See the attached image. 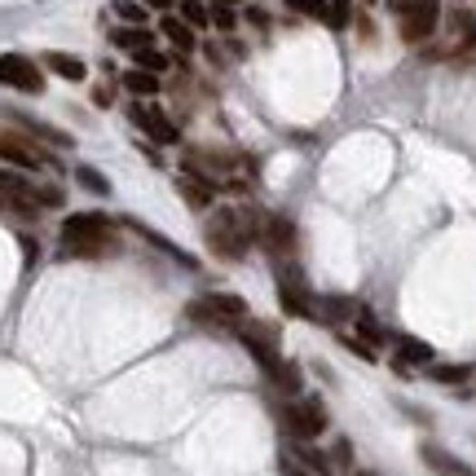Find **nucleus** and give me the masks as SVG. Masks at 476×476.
<instances>
[{
    "label": "nucleus",
    "mask_w": 476,
    "mask_h": 476,
    "mask_svg": "<svg viewBox=\"0 0 476 476\" xmlns=\"http://www.w3.org/2000/svg\"><path fill=\"white\" fill-rule=\"evenodd\" d=\"M261 221H265V216H256V212L221 207V212H212V221H207V247H212L221 261H243L247 247L261 238Z\"/></svg>",
    "instance_id": "obj_1"
},
{
    "label": "nucleus",
    "mask_w": 476,
    "mask_h": 476,
    "mask_svg": "<svg viewBox=\"0 0 476 476\" xmlns=\"http://www.w3.org/2000/svg\"><path fill=\"white\" fill-rule=\"evenodd\" d=\"M278 419L287 424V433H291L296 442H313V437H322V433H327V406H322L318 397H305V402H282V406H278Z\"/></svg>",
    "instance_id": "obj_2"
},
{
    "label": "nucleus",
    "mask_w": 476,
    "mask_h": 476,
    "mask_svg": "<svg viewBox=\"0 0 476 476\" xmlns=\"http://www.w3.org/2000/svg\"><path fill=\"white\" fill-rule=\"evenodd\" d=\"M261 243H265V252L278 256V261H296V247H300L296 221H291V216H282V212L265 216V221H261Z\"/></svg>",
    "instance_id": "obj_3"
},
{
    "label": "nucleus",
    "mask_w": 476,
    "mask_h": 476,
    "mask_svg": "<svg viewBox=\"0 0 476 476\" xmlns=\"http://www.w3.org/2000/svg\"><path fill=\"white\" fill-rule=\"evenodd\" d=\"M0 164L35 172V168H53V155H44V150H40L35 141H27L23 133H0Z\"/></svg>",
    "instance_id": "obj_4"
},
{
    "label": "nucleus",
    "mask_w": 476,
    "mask_h": 476,
    "mask_svg": "<svg viewBox=\"0 0 476 476\" xmlns=\"http://www.w3.org/2000/svg\"><path fill=\"white\" fill-rule=\"evenodd\" d=\"M437 27H442V0H414L402 14V40L406 44H424Z\"/></svg>",
    "instance_id": "obj_5"
},
{
    "label": "nucleus",
    "mask_w": 476,
    "mask_h": 476,
    "mask_svg": "<svg viewBox=\"0 0 476 476\" xmlns=\"http://www.w3.org/2000/svg\"><path fill=\"white\" fill-rule=\"evenodd\" d=\"M0 84L18 89V93H44V75L23 53H0Z\"/></svg>",
    "instance_id": "obj_6"
},
{
    "label": "nucleus",
    "mask_w": 476,
    "mask_h": 476,
    "mask_svg": "<svg viewBox=\"0 0 476 476\" xmlns=\"http://www.w3.org/2000/svg\"><path fill=\"white\" fill-rule=\"evenodd\" d=\"M129 119H133L141 133L150 137V141H159V146H176L181 141V129L172 124L168 115L159 110V106H150V102H133L129 106Z\"/></svg>",
    "instance_id": "obj_7"
},
{
    "label": "nucleus",
    "mask_w": 476,
    "mask_h": 476,
    "mask_svg": "<svg viewBox=\"0 0 476 476\" xmlns=\"http://www.w3.org/2000/svg\"><path fill=\"white\" fill-rule=\"evenodd\" d=\"M419 459H424V468H428L433 476H476L472 463H463V459H459V454H450L445 445L424 442V445H419Z\"/></svg>",
    "instance_id": "obj_8"
},
{
    "label": "nucleus",
    "mask_w": 476,
    "mask_h": 476,
    "mask_svg": "<svg viewBox=\"0 0 476 476\" xmlns=\"http://www.w3.org/2000/svg\"><path fill=\"white\" fill-rule=\"evenodd\" d=\"M119 252V238L115 234H102V238H62V247H58V256H67V261H98V256H115Z\"/></svg>",
    "instance_id": "obj_9"
},
{
    "label": "nucleus",
    "mask_w": 476,
    "mask_h": 476,
    "mask_svg": "<svg viewBox=\"0 0 476 476\" xmlns=\"http://www.w3.org/2000/svg\"><path fill=\"white\" fill-rule=\"evenodd\" d=\"M115 234V221L106 212H71L62 221V238H102Z\"/></svg>",
    "instance_id": "obj_10"
},
{
    "label": "nucleus",
    "mask_w": 476,
    "mask_h": 476,
    "mask_svg": "<svg viewBox=\"0 0 476 476\" xmlns=\"http://www.w3.org/2000/svg\"><path fill=\"white\" fill-rule=\"evenodd\" d=\"M265 379H270L282 397H300V393H305V375H300L296 362H287V357L270 362V367H265Z\"/></svg>",
    "instance_id": "obj_11"
},
{
    "label": "nucleus",
    "mask_w": 476,
    "mask_h": 476,
    "mask_svg": "<svg viewBox=\"0 0 476 476\" xmlns=\"http://www.w3.org/2000/svg\"><path fill=\"white\" fill-rule=\"evenodd\" d=\"M204 305L212 309L216 318H225L234 331H238V322H247V318H252L247 300H243V296H234V291H212V296H204Z\"/></svg>",
    "instance_id": "obj_12"
},
{
    "label": "nucleus",
    "mask_w": 476,
    "mask_h": 476,
    "mask_svg": "<svg viewBox=\"0 0 476 476\" xmlns=\"http://www.w3.org/2000/svg\"><path fill=\"white\" fill-rule=\"evenodd\" d=\"M428 362H433V348H428V344L424 340H397V357H393V371L397 375H406L410 367H428Z\"/></svg>",
    "instance_id": "obj_13"
},
{
    "label": "nucleus",
    "mask_w": 476,
    "mask_h": 476,
    "mask_svg": "<svg viewBox=\"0 0 476 476\" xmlns=\"http://www.w3.org/2000/svg\"><path fill=\"white\" fill-rule=\"evenodd\" d=\"M159 32L172 40L176 53H195V44H199V40H195V27H186L176 14H164V18H159Z\"/></svg>",
    "instance_id": "obj_14"
},
{
    "label": "nucleus",
    "mask_w": 476,
    "mask_h": 476,
    "mask_svg": "<svg viewBox=\"0 0 476 476\" xmlns=\"http://www.w3.org/2000/svg\"><path fill=\"white\" fill-rule=\"evenodd\" d=\"M124 89L133 93L137 102H150L164 84H159V75L155 71H141V67H133V71H124Z\"/></svg>",
    "instance_id": "obj_15"
},
{
    "label": "nucleus",
    "mask_w": 476,
    "mask_h": 476,
    "mask_svg": "<svg viewBox=\"0 0 476 476\" xmlns=\"http://www.w3.org/2000/svg\"><path fill=\"white\" fill-rule=\"evenodd\" d=\"M44 67L53 71L58 80H71V84H80L89 67H84V58H75V53H44Z\"/></svg>",
    "instance_id": "obj_16"
},
{
    "label": "nucleus",
    "mask_w": 476,
    "mask_h": 476,
    "mask_svg": "<svg viewBox=\"0 0 476 476\" xmlns=\"http://www.w3.org/2000/svg\"><path fill=\"white\" fill-rule=\"evenodd\" d=\"M176 186H181V199H186V204L195 207V212H204V207H212V199H216V186H207V181H199V176H190V172H186V176H181Z\"/></svg>",
    "instance_id": "obj_17"
},
{
    "label": "nucleus",
    "mask_w": 476,
    "mask_h": 476,
    "mask_svg": "<svg viewBox=\"0 0 476 476\" xmlns=\"http://www.w3.org/2000/svg\"><path fill=\"white\" fill-rule=\"evenodd\" d=\"M287 450H291V454H296V459H300V463H305L309 472L313 476H331L336 472V463H331V454H322V450H313V445L309 442H291L287 445Z\"/></svg>",
    "instance_id": "obj_18"
},
{
    "label": "nucleus",
    "mask_w": 476,
    "mask_h": 476,
    "mask_svg": "<svg viewBox=\"0 0 476 476\" xmlns=\"http://www.w3.org/2000/svg\"><path fill=\"white\" fill-rule=\"evenodd\" d=\"M124 225H129V230H137V234L146 238V243H155V247H159V252H168L172 261H181V265H186V270H195V256H186V252H181V247H176V243H168V238H164V234H155V230H146V225H141V221H124Z\"/></svg>",
    "instance_id": "obj_19"
},
{
    "label": "nucleus",
    "mask_w": 476,
    "mask_h": 476,
    "mask_svg": "<svg viewBox=\"0 0 476 476\" xmlns=\"http://www.w3.org/2000/svg\"><path fill=\"white\" fill-rule=\"evenodd\" d=\"M5 115H9V119H18V124H23L27 133L40 137V141H49V146H62V150L71 146V137H67V133H58V129H49V124H40V119H27V115H18V110H5Z\"/></svg>",
    "instance_id": "obj_20"
},
{
    "label": "nucleus",
    "mask_w": 476,
    "mask_h": 476,
    "mask_svg": "<svg viewBox=\"0 0 476 476\" xmlns=\"http://www.w3.org/2000/svg\"><path fill=\"white\" fill-rule=\"evenodd\" d=\"M110 44H115V49L137 53V49H150V44H155V35L146 32V27H115V32H110Z\"/></svg>",
    "instance_id": "obj_21"
},
{
    "label": "nucleus",
    "mask_w": 476,
    "mask_h": 476,
    "mask_svg": "<svg viewBox=\"0 0 476 476\" xmlns=\"http://www.w3.org/2000/svg\"><path fill=\"white\" fill-rule=\"evenodd\" d=\"M176 9H181L176 18H181L186 27H207V23H212V9H207L204 0H176Z\"/></svg>",
    "instance_id": "obj_22"
},
{
    "label": "nucleus",
    "mask_w": 476,
    "mask_h": 476,
    "mask_svg": "<svg viewBox=\"0 0 476 476\" xmlns=\"http://www.w3.org/2000/svg\"><path fill=\"white\" fill-rule=\"evenodd\" d=\"M353 318H357V340H362V344H371V348H379V344H384V327L375 322V318L367 313V309H357Z\"/></svg>",
    "instance_id": "obj_23"
},
{
    "label": "nucleus",
    "mask_w": 476,
    "mask_h": 476,
    "mask_svg": "<svg viewBox=\"0 0 476 476\" xmlns=\"http://www.w3.org/2000/svg\"><path fill=\"white\" fill-rule=\"evenodd\" d=\"M75 181H80L89 195H102V199L110 195V181H106L98 168H89V164H80V168H75Z\"/></svg>",
    "instance_id": "obj_24"
},
{
    "label": "nucleus",
    "mask_w": 476,
    "mask_h": 476,
    "mask_svg": "<svg viewBox=\"0 0 476 476\" xmlns=\"http://www.w3.org/2000/svg\"><path fill=\"white\" fill-rule=\"evenodd\" d=\"M133 58H137V67H141V71H155V75H164V71H168V53H159L155 44H150V49H137Z\"/></svg>",
    "instance_id": "obj_25"
},
{
    "label": "nucleus",
    "mask_w": 476,
    "mask_h": 476,
    "mask_svg": "<svg viewBox=\"0 0 476 476\" xmlns=\"http://www.w3.org/2000/svg\"><path fill=\"white\" fill-rule=\"evenodd\" d=\"M115 14L124 18V27H141L146 23V5H137V0H115Z\"/></svg>",
    "instance_id": "obj_26"
},
{
    "label": "nucleus",
    "mask_w": 476,
    "mask_h": 476,
    "mask_svg": "<svg viewBox=\"0 0 476 476\" xmlns=\"http://www.w3.org/2000/svg\"><path fill=\"white\" fill-rule=\"evenodd\" d=\"M322 23H327V27H336V32H340V27H348V0H331Z\"/></svg>",
    "instance_id": "obj_27"
},
{
    "label": "nucleus",
    "mask_w": 476,
    "mask_h": 476,
    "mask_svg": "<svg viewBox=\"0 0 476 476\" xmlns=\"http://www.w3.org/2000/svg\"><path fill=\"white\" fill-rule=\"evenodd\" d=\"M472 375V367H433V379L437 384H463Z\"/></svg>",
    "instance_id": "obj_28"
},
{
    "label": "nucleus",
    "mask_w": 476,
    "mask_h": 476,
    "mask_svg": "<svg viewBox=\"0 0 476 476\" xmlns=\"http://www.w3.org/2000/svg\"><path fill=\"white\" fill-rule=\"evenodd\" d=\"M291 14H309V18H327V0H287Z\"/></svg>",
    "instance_id": "obj_29"
},
{
    "label": "nucleus",
    "mask_w": 476,
    "mask_h": 476,
    "mask_svg": "<svg viewBox=\"0 0 476 476\" xmlns=\"http://www.w3.org/2000/svg\"><path fill=\"white\" fill-rule=\"evenodd\" d=\"M278 472H282V476H313L305 463L291 454V450H282V454H278Z\"/></svg>",
    "instance_id": "obj_30"
},
{
    "label": "nucleus",
    "mask_w": 476,
    "mask_h": 476,
    "mask_svg": "<svg viewBox=\"0 0 476 476\" xmlns=\"http://www.w3.org/2000/svg\"><path fill=\"white\" fill-rule=\"evenodd\" d=\"M35 207H62V190L58 186H40L35 190Z\"/></svg>",
    "instance_id": "obj_31"
},
{
    "label": "nucleus",
    "mask_w": 476,
    "mask_h": 476,
    "mask_svg": "<svg viewBox=\"0 0 476 476\" xmlns=\"http://www.w3.org/2000/svg\"><path fill=\"white\" fill-rule=\"evenodd\" d=\"M331 463H340V468H348V463H353V442H336L331 445Z\"/></svg>",
    "instance_id": "obj_32"
},
{
    "label": "nucleus",
    "mask_w": 476,
    "mask_h": 476,
    "mask_svg": "<svg viewBox=\"0 0 476 476\" xmlns=\"http://www.w3.org/2000/svg\"><path fill=\"white\" fill-rule=\"evenodd\" d=\"M212 23H216L221 32H234V27H238V14H234V9H212Z\"/></svg>",
    "instance_id": "obj_33"
},
{
    "label": "nucleus",
    "mask_w": 476,
    "mask_h": 476,
    "mask_svg": "<svg viewBox=\"0 0 476 476\" xmlns=\"http://www.w3.org/2000/svg\"><path fill=\"white\" fill-rule=\"evenodd\" d=\"M247 23H252L256 32H270V14H265L261 5H252V9H247Z\"/></svg>",
    "instance_id": "obj_34"
},
{
    "label": "nucleus",
    "mask_w": 476,
    "mask_h": 476,
    "mask_svg": "<svg viewBox=\"0 0 476 476\" xmlns=\"http://www.w3.org/2000/svg\"><path fill=\"white\" fill-rule=\"evenodd\" d=\"M176 0H146V9H172Z\"/></svg>",
    "instance_id": "obj_35"
},
{
    "label": "nucleus",
    "mask_w": 476,
    "mask_h": 476,
    "mask_svg": "<svg viewBox=\"0 0 476 476\" xmlns=\"http://www.w3.org/2000/svg\"><path fill=\"white\" fill-rule=\"evenodd\" d=\"M388 5H393L397 14H406V9H410V5H414V0H388Z\"/></svg>",
    "instance_id": "obj_36"
},
{
    "label": "nucleus",
    "mask_w": 476,
    "mask_h": 476,
    "mask_svg": "<svg viewBox=\"0 0 476 476\" xmlns=\"http://www.w3.org/2000/svg\"><path fill=\"white\" fill-rule=\"evenodd\" d=\"M212 5H216V9H234V0H212Z\"/></svg>",
    "instance_id": "obj_37"
},
{
    "label": "nucleus",
    "mask_w": 476,
    "mask_h": 476,
    "mask_svg": "<svg viewBox=\"0 0 476 476\" xmlns=\"http://www.w3.org/2000/svg\"><path fill=\"white\" fill-rule=\"evenodd\" d=\"M357 476H371V472H357Z\"/></svg>",
    "instance_id": "obj_38"
},
{
    "label": "nucleus",
    "mask_w": 476,
    "mask_h": 476,
    "mask_svg": "<svg viewBox=\"0 0 476 476\" xmlns=\"http://www.w3.org/2000/svg\"><path fill=\"white\" fill-rule=\"evenodd\" d=\"M367 5H375V0H367Z\"/></svg>",
    "instance_id": "obj_39"
}]
</instances>
